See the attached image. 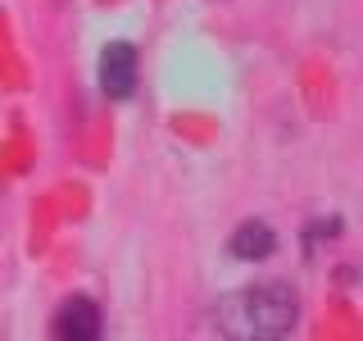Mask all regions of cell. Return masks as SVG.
<instances>
[{
  "label": "cell",
  "mask_w": 363,
  "mask_h": 341,
  "mask_svg": "<svg viewBox=\"0 0 363 341\" xmlns=\"http://www.w3.org/2000/svg\"><path fill=\"white\" fill-rule=\"evenodd\" d=\"M277 250V237H272L268 223H241L232 232V255L236 259H268Z\"/></svg>",
  "instance_id": "277c9868"
},
{
  "label": "cell",
  "mask_w": 363,
  "mask_h": 341,
  "mask_svg": "<svg viewBox=\"0 0 363 341\" xmlns=\"http://www.w3.org/2000/svg\"><path fill=\"white\" fill-rule=\"evenodd\" d=\"M55 337L60 341H96L100 337V305L86 301V296L64 301L60 314H55Z\"/></svg>",
  "instance_id": "3957f363"
},
{
  "label": "cell",
  "mask_w": 363,
  "mask_h": 341,
  "mask_svg": "<svg viewBox=\"0 0 363 341\" xmlns=\"http://www.w3.org/2000/svg\"><path fill=\"white\" fill-rule=\"evenodd\" d=\"M300 318V301L286 282H255L241 296H227L218 305V323L227 337H250V341H272L286 337Z\"/></svg>",
  "instance_id": "6da1fadb"
},
{
  "label": "cell",
  "mask_w": 363,
  "mask_h": 341,
  "mask_svg": "<svg viewBox=\"0 0 363 341\" xmlns=\"http://www.w3.org/2000/svg\"><path fill=\"white\" fill-rule=\"evenodd\" d=\"M100 91L109 100H128L136 91V50L128 41H113L100 55Z\"/></svg>",
  "instance_id": "7a4b0ae2"
}]
</instances>
